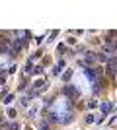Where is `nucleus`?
I'll return each mask as SVG.
<instances>
[{
    "label": "nucleus",
    "mask_w": 117,
    "mask_h": 130,
    "mask_svg": "<svg viewBox=\"0 0 117 130\" xmlns=\"http://www.w3.org/2000/svg\"><path fill=\"white\" fill-rule=\"evenodd\" d=\"M101 111H103V113H109V111H111V103H101Z\"/></svg>",
    "instance_id": "nucleus-4"
},
{
    "label": "nucleus",
    "mask_w": 117,
    "mask_h": 130,
    "mask_svg": "<svg viewBox=\"0 0 117 130\" xmlns=\"http://www.w3.org/2000/svg\"><path fill=\"white\" fill-rule=\"evenodd\" d=\"M31 72H35V74H41V72H43V68H41V66H35Z\"/></svg>",
    "instance_id": "nucleus-8"
},
{
    "label": "nucleus",
    "mask_w": 117,
    "mask_h": 130,
    "mask_svg": "<svg viewBox=\"0 0 117 130\" xmlns=\"http://www.w3.org/2000/svg\"><path fill=\"white\" fill-rule=\"evenodd\" d=\"M12 99H14V95H12V93H10V95H6L4 103H6V105H10V103H12Z\"/></svg>",
    "instance_id": "nucleus-7"
},
{
    "label": "nucleus",
    "mask_w": 117,
    "mask_h": 130,
    "mask_svg": "<svg viewBox=\"0 0 117 130\" xmlns=\"http://www.w3.org/2000/svg\"><path fill=\"white\" fill-rule=\"evenodd\" d=\"M70 78H72V70H67L64 74H62V80H64V82H68Z\"/></svg>",
    "instance_id": "nucleus-5"
},
{
    "label": "nucleus",
    "mask_w": 117,
    "mask_h": 130,
    "mask_svg": "<svg viewBox=\"0 0 117 130\" xmlns=\"http://www.w3.org/2000/svg\"><path fill=\"white\" fill-rule=\"evenodd\" d=\"M8 130H20V124H18V122H12V124L8 126Z\"/></svg>",
    "instance_id": "nucleus-6"
},
{
    "label": "nucleus",
    "mask_w": 117,
    "mask_h": 130,
    "mask_svg": "<svg viewBox=\"0 0 117 130\" xmlns=\"http://www.w3.org/2000/svg\"><path fill=\"white\" fill-rule=\"evenodd\" d=\"M62 66H64V62H62V60H61V62H59V64H57L55 68H53V74H55V76H59V74H61Z\"/></svg>",
    "instance_id": "nucleus-3"
},
{
    "label": "nucleus",
    "mask_w": 117,
    "mask_h": 130,
    "mask_svg": "<svg viewBox=\"0 0 117 130\" xmlns=\"http://www.w3.org/2000/svg\"><path fill=\"white\" fill-rule=\"evenodd\" d=\"M8 117H10V119H14V117H16V111H14V109H10V111H8Z\"/></svg>",
    "instance_id": "nucleus-9"
},
{
    "label": "nucleus",
    "mask_w": 117,
    "mask_h": 130,
    "mask_svg": "<svg viewBox=\"0 0 117 130\" xmlns=\"http://www.w3.org/2000/svg\"><path fill=\"white\" fill-rule=\"evenodd\" d=\"M88 107H90V109H96V107H98V103H96V101H90Z\"/></svg>",
    "instance_id": "nucleus-11"
},
{
    "label": "nucleus",
    "mask_w": 117,
    "mask_h": 130,
    "mask_svg": "<svg viewBox=\"0 0 117 130\" xmlns=\"http://www.w3.org/2000/svg\"><path fill=\"white\" fill-rule=\"evenodd\" d=\"M107 74H109V76H115L117 74V58L107 60Z\"/></svg>",
    "instance_id": "nucleus-2"
},
{
    "label": "nucleus",
    "mask_w": 117,
    "mask_h": 130,
    "mask_svg": "<svg viewBox=\"0 0 117 130\" xmlns=\"http://www.w3.org/2000/svg\"><path fill=\"white\" fill-rule=\"evenodd\" d=\"M86 122H88V124H90V122H94V115H88V117H86Z\"/></svg>",
    "instance_id": "nucleus-10"
},
{
    "label": "nucleus",
    "mask_w": 117,
    "mask_h": 130,
    "mask_svg": "<svg viewBox=\"0 0 117 130\" xmlns=\"http://www.w3.org/2000/svg\"><path fill=\"white\" fill-rule=\"evenodd\" d=\"M62 93L67 95V99H68V101H74V99H78V97H80L78 89L72 86V84H68V86H64V87H62Z\"/></svg>",
    "instance_id": "nucleus-1"
}]
</instances>
